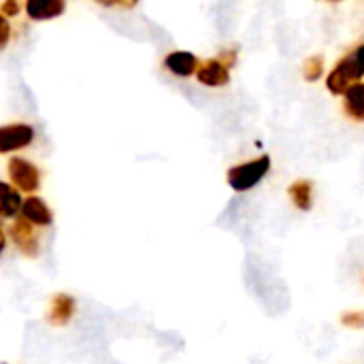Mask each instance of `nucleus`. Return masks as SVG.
I'll list each match as a JSON object with an SVG mask.
<instances>
[{
	"instance_id": "obj_1",
	"label": "nucleus",
	"mask_w": 364,
	"mask_h": 364,
	"mask_svg": "<svg viewBox=\"0 0 364 364\" xmlns=\"http://www.w3.org/2000/svg\"><path fill=\"white\" fill-rule=\"evenodd\" d=\"M364 77V45H358L356 49H352L350 53H346L335 68L331 70V75L326 77V87L331 94L335 96H343L348 92V87H352L354 83H358Z\"/></svg>"
},
{
	"instance_id": "obj_2",
	"label": "nucleus",
	"mask_w": 364,
	"mask_h": 364,
	"mask_svg": "<svg viewBox=\"0 0 364 364\" xmlns=\"http://www.w3.org/2000/svg\"><path fill=\"white\" fill-rule=\"evenodd\" d=\"M269 171H271V156L262 154L250 162H241V164L230 166L226 173V179L235 192H247V190L256 188L269 175Z\"/></svg>"
},
{
	"instance_id": "obj_3",
	"label": "nucleus",
	"mask_w": 364,
	"mask_h": 364,
	"mask_svg": "<svg viewBox=\"0 0 364 364\" xmlns=\"http://www.w3.org/2000/svg\"><path fill=\"white\" fill-rule=\"evenodd\" d=\"M9 177L15 183V188H19L23 192H34L41 183L36 166L23 158H11L9 160Z\"/></svg>"
},
{
	"instance_id": "obj_4",
	"label": "nucleus",
	"mask_w": 364,
	"mask_h": 364,
	"mask_svg": "<svg viewBox=\"0 0 364 364\" xmlns=\"http://www.w3.org/2000/svg\"><path fill=\"white\" fill-rule=\"evenodd\" d=\"M196 79L203 83V85H209V87H222L230 81V66L224 64L220 58H209L205 62L198 64L196 68Z\"/></svg>"
},
{
	"instance_id": "obj_5",
	"label": "nucleus",
	"mask_w": 364,
	"mask_h": 364,
	"mask_svg": "<svg viewBox=\"0 0 364 364\" xmlns=\"http://www.w3.org/2000/svg\"><path fill=\"white\" fill-rule=\"evenodd\" d=\"M32 139H34L32 126H26V124L2 126V128H0V151L21 149V147H26V145H30Z\"/></svg>"
},
{
	"instance_id": "obj_6",
	"label": "nucleus",
	"mask_w": 364,
	"mask_h": 364,
	"mask_svg": "<svg viewBox=\"0 0 364 364\" xmlns=\"http://www.w3.org/2000/svg\"><path fill=\"white\" fill-rule=\"evenodd\" d=\"M198 58L190 51H171L166 58H164V66L177 75V77H190V75H196V68H198Z\"/></svg>"
},
{
	"instance_id": "obj_7",
	"label": "nucleus",
	"mask_w": 364,
	"mask_h": 364,
	"mask_svg": "<svg viewBox=\"0 0 364 364\" xmlns=\"http://www.w3.org/2000/svg\"><path fill=\"white\" fill-rule=\"evenodd\" d=\"M11 237H13L15 245H17L23 254L36 256V252H38V241H36V235H34L30 222H26V220L15 222L13 228H11Z\"/></svg>"
},
{
	"instance_id": "obj_8",
	"label": "nucleus",
	"mask_w": 364,
	"mask_h": 364,
	"mask_svg": "<svg viewBox=\"0 0 364 364\" xmlns=\"http://www.w3.org/2000/svg\"><path fill=\"white\" fill-rule=\"evenodd\" d=\"M75 314V301L73 296L68 294H55L51 299V307H49V314H47V320L53 324V326H62L66 324Z\"/></svg>"
},
{
	"instance_id": "obj_9",
	"label": "nucleus",
	"mask_w": 364,
	"mask_h": 364,
	"mask_svg": "<svg viewBox=\"0 0 364 364\" xmlns=\"http://www.w3.org/2000/svg\"><path fill=\"white\" fill-rule=\"evenodd\" d=\"M21 215H23L26 222L36 224V226H47V224H51V211H49V207L45 205L43 198H36V196L23 200V205H21Z\"/></svg>"
},
{
	"instance_id": "obj_10",
	"label": "nucleus",
	"mask_w": 364,
	"mask_h": 364,
	"mask_svg": "<svg viewBox=\"0 0 364 364\" xmlns=\"http://www.w3.org/2000/svg\"><path fill=\"white\" fill-rule=\"evenodd\" d=\"M288 194L299 211H309L314 207V183L309 179H296L290 183Z\"/></svg>"
},
{
	"instance_id": "obj_11",
	"label": "nucleus",
	"mask_w": 364,
	"mask_h": 364,
	"mask_svg": "<svg viewBox=\"0 0 364 364\" xmlns=\"http://www.w3.org/2000/svg\"><path fill=\"white\" fill-rule=\"evenodd\" d=\"M343 109L352 119L364 122V81L348 87V92L343 94Z\"/></svg>"
},
{
	"instance_id": "obj_12",
	"label": "nucleus",
	"mask_w": 364,
	"mask_h": 364,
	"mask_svg": "<svg viewBox=\"0 0 364 364\" xmlns=\"http://www.w3.org/2000/svg\"><path fill=\"white\" fill-rule=\"evenodd\" d=\"M64 11V2L62 0H28L26 2V13L41 21V19H53Z\"/></svg>"
},
{
	"instance_id": "obj_13",
	"label": "nucleus",
	"mask_w": 364,
	"mask_h": 364,
	"mask_svg": "<svg viewBox=\"0 0 364 364\" xmlns=\"http://www.w3.org/2000/svg\"><path fill=\"white\" fill-rule=\"evenodd\" d=\"M19 194L4 181H0V218H15V213L21 209Z\"/></svg>"
},
{
	"instance_id": "obj_14",
	"label": "nucleus",
	"mask_w": 364,
	"mask_h": 364,
	"mask_svg": "<svg viewBox=\"0 0 364 364\" xmlns=\"http://www.w3.org/2000/svg\"><path fill=\"white\" fill-rule=\"evenodd\" d=\"M324 75V55L322 53H316V55H309L303 64V77L305 81L314 83L318 81L320 77Z\"/></svg>"
},
{
	"instance_id": "obj_15",
	"label": "nucleus",
	"mask_w": 364,
	"mask_h": 364,
	"mask_svg": "<svg viewBox=\"0 0 364 364\" xmlns=\"http://www.w3.org/2000/svg\"><path fill=\"white\" fill-rule=\"evenodd\" d=\"M341 324L348 328H364V311H346L341 316Z\"/></svg>"
},
{
	"instance_id": "obj_16",
	"label": "nucleus",
	"mask_w": 364,
	"mask_h": 364,
	"mask_svg": "<svg viewBox=\"0 0 364 364\" xmlns=\"http://www.w3.org/2000/svg\"><path fill=\"white\" fill-rule=\"evenodd\" d=\"M9 38H11V26H9L6 17L0 13V49L9 43Z\"/></svg>"
},
{
	"instance_id": "obj_17",
	"label": "nucleus",
	"mask_w": 364,
	"mask_h": 364,
	"mask_svg": "<svg viewBox=\"0 0 364 364\" xmlns=\"http://www.w3.org/2000/svg\"><path fill=\"white\" fill-rule=\"evenodd\" d=\"M17 11H19V4H17L15 0H9V2H4V4L0 6V13H2V15H17Z\"/></svg>"
},
{
	"instance_id": "obj_18",
	"label": "nucleus",
	"mask_w": 364,
	"mask_h": 364,
	"mask_svg": "<svg viewBox=\"0 0 364 364\" xmlns=\"http://www.w3.org/2000/svg\"><path fill=\"white\" fill-rule=\"evenodd\" d=\"M4 243H6V239H4V232H2V228H0V254H2V250H4Z\"/></svg>"
}]
</instances>
